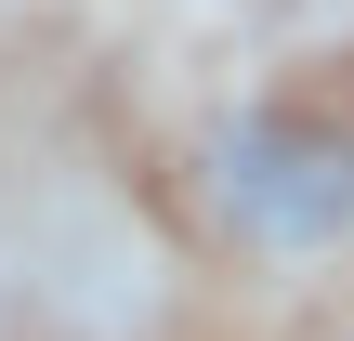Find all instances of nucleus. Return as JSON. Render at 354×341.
Here are the masks:
<instances>
[{"label": "nucleus", "mask_w": 354, "mask_h": 341, "mask_svg": "<svg viewBox=\"0 0 354 341\" xmlns=\"http://www.w3.org/2000/svg\"><path fill=\"white\" fill-rule=\"evenodd\" d=\"M210 197H223V223H236L250 250L315 263V250L354 237V131L315 118V105H250V118H223V145H210Z\"/></svg>", "instance_id": "1"}]
</instances>
